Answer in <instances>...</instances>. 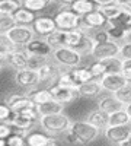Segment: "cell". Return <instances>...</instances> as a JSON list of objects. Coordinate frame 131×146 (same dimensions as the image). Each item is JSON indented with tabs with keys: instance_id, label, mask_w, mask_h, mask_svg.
Instances as JSON below:
<instances>
[{
	"instance_id": "cell-14",
	"label": "cell",
	"mask_w": 131,
	"mask_h": 146,
	"mask_svg": "<svg viewBox=\"0 0 131 146\" xmlns=\"http://www.w3.org/2000/svg\"><path fill=\"white\" fill-rule=\"evenodd\" d=\"M103 135L106 140H109L112 143L121 145L127 139L131 137V126H120V127H108L103 130Z\"/></svg>"
},
{
	"instance_id": "cell-11",
	"label": "cell",
	"mask_w": 131,
	"mask_h": 146,
	"mask_svg": "<svg viewBox=\"0 0 131 146\" xmlns=\"http://www.w3.org/2000/svg\"><path fill=\"white\" fill-rule=\"evenodd\" d=\"M99 83L103 91L115 94L120 89H122L125 85H128V82L124 79V76L121 73H117V75H105L103 78L99 79Z\"/></svg>"
},
{
	"instance_id": "cell-52",
	"label": "cell",
	"mask_w": 131,
	"mask_h": 146,
	"mask_svg": "<svg viewBox=\"0 0 131 146\" xmlns=\"http://www.w3.org/2000/svg\"><path fill=\"white\" fill-rule=\"evenodd\" d=\"M0 62H2V58H0Z\"/></svg>"
},
{
	"instance_id": "cell-44",
	"label": "cell",
	"mask_w": 131,
	"mask_h": 146,
	"mask_svg": "<svg viewBox=\"0 0 131 146\" xmlns=\"http://www.w3.org/2000/svg\"><path fill=\"white\" fill-rule=\"evenodd\" d=\"M120 58L122 60V62H125V60H131V44H128V42H124V44L121 45Z\"/></svg>"
},
{
	"instance_id": "cell-46",
	"label": "cell",
	"mask_w": 131,
	"mask_h": 146,
	"mask_svg": "<svg viewBox=\"0 0 131 146\" xmlns=\"http://www.w3.org/2000/svg\"><path fill=\"white\" fill-rule=\"evenodd\" d=\"M124 42H128V44H131V29H128V31L125 32V36H124Z\"/></svg>"
},
{
	"instance_id": "cell-27",
	"label": "cell",
	"mask_w": 131,
	"mask_h": 146,
	"mask_svg": "<svg viewBox=\"0 0 131 146\" xmlns=\"http://www.w3.org/2000/svg\"><path fill=\"white\" fill-rule=\"evenodd\" d=\"M103 89L101 86V83L96 80H92L88 83H83L82 86H79L77 92L80 96H96L98 94H101Z\"/></svg>"
},
{
	"instance_id": "cell-1",
	"label": "cell",
	"mask_w": 131,
	"mask_h": 146,
	"mask_svg": "<svg viewBox=\"0 0 131 146\" xmlns=\"http://www.w3.org/2000/svg\"><path fill=\"white\" fill-rule=\"evenodd\" d=\"M70 3L71 2H64L63 7L54 15V22H55V27H57L58 31L70 32V31H74V29L80 28L82 18L77 16L74 12L70 9Z\"/></svg>"
},
{
	"instance_id": "cell-15",
	"label": "cell",
	"mask_w": 131,
	"mask_h": 146,
	"mask_svg": "<svg viewBox=\"0 0 131 146\" xmlns=\"http://www.w3.org/2000/svg\"><path fill=\"white\" fill-rule=\"evenodd\" d=\"M61 70H63V69L58 66V64H55V63H53V62H48L45 66H42V67L38 70L41 83H48L50 86H51V85H54V83H57Z\"/></svg>"
},
{
	"instance_id": "cell-29",
	"label": "cell",
	"mask_w": 131,
	"mask_h": 146,
	"mask_svg": "<svg viewBox=\"0 0 131 146\" xmlns=\"http://www.w3.org/2000/svg\"><path fill=\"white\" fill-rule=\"evenodd\" d=\"M130 115L127 114L125 110H120L114 114L109 115V127H120V126H128L130 124Z\"/></svg>"
},
{
	"instance_id": "cell-40",
	"label": "cell",
	"mask_w": 131,
	"mask_h": 146,
	"mask_svg": "<svg viewBox=\"0 0 131 146\" xmlns=\"http://www.w3.org/2000/svg\"><path fill=\"white\" fill-rule=\"evenodd\" d=\"M13 115V111L6 102H0V123H9V120Z\"/></svg>"
},
{
	"instance_id": "cell-43",
	"label": "cell",
	"mask_w": 131,
	"mask_h": 146,
	"mask_svg": "<svg viewBox=\"0 0 131 146\" xmlns=\"http://www.w3.org/2000/svg\"><path fill=\"white\" fill-rule=\"evenodd\" d=\"M121 75L124 76V79L131 83V60H125V62H122V72Z\"/></svg>"
},
{
	"instance_id": "cell-39",
	"label": "cell",
	"mask_w": 131,
	"mask_h": 146,
	"mask_svg": "<svg viewBox=\"0 0 131 146\" xmlns=\"http://www.w3.org/2000/svg\"><path fill=\"white\" fill-rule=\"evenodd\" d=\"M105 29H106V32H108L109 38H111L112 41H115V42H118L120 40L124 41L125 31H124L122 28H118V27H114V25H111V23H108V27H106Z\"/></svg>"
},
{
	"instance_id": "cell-38",
	"label": "cell",
	"mask_w": 131,
	"mask_h": 146,
	"mask_svg": "<svg viewBox=\"0 0 131 146\" xmlns=\"http://www.w3.org/2000/svg\"><path fill=\"white\" fill-rule=\"evenodd\" d=\"M92 48H93V41L89 38L88 35H85V36H83V40L79 42V45L74 48V50H76L80 56H85V54H89V56H90Z\"/></svg>"
},
{
	"instance_id": "cell-30",
	"label": "cell",
	"mask_w": 131,
	"mask_h": 146,
	"mask_svg": "<svg viewBox=\"0 0 131 146\" xmlns=\"http://www.w3.org/2000/svg\"><path fill=\"white\" fill-rule=\"evenodd\" d=\"M20 7L22 3L16 0H0V15H13Z\"/></svg>"
},
{
	"instance_id": "cell-35",
	"label": "cell",
	"mask_w": 131,
	"mask_h": 146,
	"mask_svg": "<svg viewBox=\"0 0 131 146\" xmlns=\"http://www.w3.org/2000/svg\"><path fill=\"white\" fill-rule=\"evenodd\" d=\"M114 96H115V98L120 101L122 105H125V107L130 105V104H131V83L125 85L122 89H120L118 92H115Z\"/></svg>"
},
{
	"instance_id": "cell-36",
	"label": "cell",
	"mask_w": 131,
	"mask_h": 146,
	"mask_svg": "<svg viewBox=\"0 0 131 146\" xmlns=\"http://www.w3.org/2000/svg\"><path fill=\"white\" fill-rule=\"evenodd\" d=\"M50 62V57H41V56H29L28 58V69L38 72L42 66Z\"/></svg>"
},
{
	"instance_id": "cell-25",
	"label": "cell",
	"mask_w": 131,
	"mask_h": 146,
	"mask_svg": "<svg viewBox=\"0 0 131 146\" xmlns=\"http://www.w3.org/2000/svg\"><path fill=\"white\" fill-rule=\"evenodd\" d=\"M38 113L41 117H47V115H54V114H61L64 111V105L55 102L54 100L47 102V104H42V105H38L37 107Z\"/></svg>"
},
{
	"instance_id": "cell-17",
	"label": "cell",
	"mask_w": 131,
	"mask_h": 146,
	"mask_svg": "<svg viewBox=\"0 0 131 146\" xmlns=\"http://www.w3.org/2000/svg\"><path fill=\"white\" fill-rule=\"evenodd\" d=\"M25 51L28 53V56H41V57H50L53 56V48L47 44L45 40L42 38H35L32 40L26 47H25Z\"/></svg>"
},
{
	"instance_id": "cell-45",
	"label": "cell",
	"mask_w": 131,
	"mask_h": 146,
	"mask_svg": "<svg viewBox=\"0 0 131 146\" xmlns=\"http://www.w3.org/2000/svg\"><path fill=\"white\" fill-rule=\"evenodd\" d=\"M120 3H121V7H122L125 12L131 13V0H127V2H120Z\"/></svg>"
},
{
	"instance_id": "cell-22",
	"label": "cell",
	"mask_w": 131,
	"mask_h": 146,
	"mask_svg": "<svg viewBox=\"0 0 131 146\" xmlns=\"http://www.w3.org/2000/svg\"><path fill=\"white\" fill-rule=\"evenodd\" d=\"M7 124H10L15 130L28 133V131L34 127L35 121H34V120H29V118H26V117H23V115H20V114H15V113H13V115H12V118L9 120Z\"/></svg>"
},
{
	"instance_id": "cell-18",
	"label": "cell",
	"mask_w": 131,
	"mask_h": 146,
	"mask_svg": "<svg viewBox=\"0 0 131 146\" xmlns=\"http://www.w3.org/2000/svg\"><path fill=\"white\" fill-rule=\"evenodd\" d=\"M98 110L106 113V114H114L120 110H124V105L118 101L114 95H106V96H102V98L98 101Z\"/></svg>"
},
{
	"instance_id": "cell-47",
	"label": "cell",
	"mask_w": 131,
	"mask_h": 146,
	"mask_svg": "<svg viewBox=\"0 0 131 146\" xmlns=\"http://www.w3.org/2000/svg\"><path fill=\"white\" fill-rule=\"evenodd\" d=\"M120 146H131V137H130V139H127V140H125L124 143H121Z\"/></svg>"
},
{
	"instance_id": "cell-9",
	"label": "cell",
	"mask_w": 131,
	"mask_h": 146,
	"mask_svg": "<svg viewBox=\"0 0 131 146\" xmlns=\"http://www.w3.org/2000/svg\"><path fill=\"white\" fill-rule=\"evenodd\" d=\"M26 146H57L58 140L45 131L29 130L25 136Z\"/></svg>"
},
{
	"instance_id": "cell-51",
	"label": "cell",
	"mask_w": 131,
	"mask_h": 146,
	"mask_svg": "<svg viewBox=\"0 0 131 146\" xmlns=\"http://www.w3.org/2000/svg\"><path fill=\"white\" fill-rule=\"evenodd\" d=\"M130 27H131V21H130Z\"/></svg>"
},
{
	"instance_id": "cell-48",
	"label": "cell",
	"mask_w": 131,
	"mask_h": 146,
	"mask_svg": "<svg viewBox=\"0 0 131 146\" xmlns=\"http://www.w3.org/2000/svg\"><path fill=\"white\" fill-rule=\"evenodd\" d=\"M124 110L127 111V114H128V115H130V118H131V104H130V105H127Z\"/></svg>"
},
{
	"instance_id": "cell-53",
	"label": "cell",
	"mask_w": 131,
	"mask_h": 146,
	"mask_svg": "<svg viewBox=\"0 0 131 146\" xmlns=\"http://www.w3.org/2000/svg\"><path fill=\"white\" fill-rule=\"evenodd\" d=\"M0 143H2V140H0Z\"/></svg>"
},
{
	"instance_id": "cell-12",
	"label": "cell",
	"mask_w": 131,
	"mask_h": 146,
	"mask_svg": "<svg viewBox=\"0 0 131 146\" xmlns=\"http://www.w3.org/2000/svg\"><path fill=\"white\" fill-rule=\"evenodd\" d=\"M32 31L35 32V35H41V36H48L53 32L57 31L54 18L51 16H39L35 19V22L31 25Z\"/></svg>"
},
{
	"instance_id": "cell-6",
	"label": "cell",
	"mask_w": 131,
	"mask_h": 146,
	"mask_svg": "<svg viewBox=\"0 0 131 146\" xmlns=\"http://www.w3.org/2000/svg\"><path fill=\"white\" fill-rule=\"evenodd\" d=\"M120 53H121V45L111 40V41H106V42H102V44H93L90 56L96 60V62H101V60L120 57Z\"/></svg>"
},
{
	"instance_id": "cell-21",
	"label": "cell",
	"mask_w": 131,
	"mask_h": 146,
	"mask_svg": "<svg viewBox=\"0 0 131 146\" xmlns=\"http://www.w3.org/2000/svg\"><path fill=\"white\" fill-rule=\"evenodd\" d=\"M88 123L92 124L93 127H96L98 130H105L109 127V114H106L101 110H95L92 111L88 117Z\"/></svg>"
},
{
	"instance_id": "cell-19",
	"label": "cell",
	"mask_w": 131,
	"mask_h": 146,
	"mask_svg": "<svg viewBox=\"0 0 131 146\" xmlns=\"http://www.w3.org/2000/svg\"><path fill=\"white\" fill-rule=\"evenodd\" d=\"M28 98L35 104V105H42V104H47V102H50L53 101V96H51V92L48 88H32L28 91L26 94Z\"/></svg>"
},
{
	"instance_id": "cell-34",
	"label": "cell",
	"mask_w": 131,
	"mask_h": 146,
	"mask_svg": "<svg viewBox=\"0 0 131 146\" xmlns=\"http://www.w3.org/2000/svg\"><path fill=\"white\" fill-rule=\"evenodd\" d=\"M16 27L13 15H0V34L6 35L12 28Z\"/></svg>"
},
{
	"instance_id": "cell-50",
	"label": "cell",
	"mask_w": 131,
	"mask_h": 146,
	"mask_svg": "<svg viewBox=\"0 0 131 146\" xmlns=\"http://www.w3.org/2000/svg\"><path fill=\"white\" fill-rule=\"evenodd\" d=\"M0 146H6V145H5V142H2V143H0Z\"/></svg>"
},
{
	"instance_id": "cell-33",
	"label": "cell",
	"mask_w": 131,
	"mask_h": 146,
	"mask_svg": "<svg viewBox=\"0 0 131 146\" xmlns=\"http://www.w3.org/2000/svg\"><path fill=\"white\" fill-rule=\"evenodd\" d=\"M50 5L48 0H25V2H22V7H25L31 12H41L44 10L47 6Z\"/></svg>"
},
{
	"instance_id": "cell-37",
	"label": "cell",
	"mask_w": 131,
	"mask_h": 146,
	"mask_svg": "<svg viewBox=\"0 0 131 146\" xmlns=\"http://www.w3.org/2000/svg\"><path fill=\"white\" fill-rule=\"evenodd\" d=\"M13 50H16V47L7 40L6 35L0 34V58H2V62L5 60V57H6L7 54L12 53Z\"/></svg>"
},
{
	"instance_id": "cell-8",
	"label": "cell",
	"mask_w": 131,
	"mask_h": 146,
	"mask_svg": "<svg viewBox=\"0 0 131 146\" xmlns=\"http://www.w3.org/2000/svg\"><path fill=\"white\" fill-rule=\"evenodd\" d=\"M50 92H51V96L53 100L61 105H66V104H70L73 102L74 100L79 98V92L77 89H70V88H66V86H61L58 83H54L51 86H48Z\"/></svg>"
},
{
	"instance_id": "cell-3",
	"label": "cell",
	"mask_w": 131,
	"mask_h": 146,
	"mask_svg": "<svg viewBox=\"0 0 131 146\" xmlns=\"http://www.w3.org/2000/svg\"><path fill=\"white\" fill-rule=\"evenodd\" d=\"M70 131L73 133L79 145H88L96 140V137L99 136V130L89 124L88 121H73L70 126Z\"/></svg>"
},
{
	"instance_id": "cell-5",
	"label": "cell",
	"mask_w": 131,
	"mask_h": 146,
	"mask_svg": "<svg viewBox=\"0 0 131 146\" xmlns=\"http://www.w3.org/2000/svg\"><path fill=\"white\" fill-rule=\"evenodd\" d=\"M7 40L13 44L16 48L23 47L25 48L32 40H35V32L32 31L31 27H23V25H16L15 28H12L7 34Z\"/></svg>"
},
{
	"instance_id": "cell-31",
	"label": "cell",
	"mask_w": 131,
	"mask_h": 146,
	"mask_svg": "<svg viewBox=\"0 0 131 146\" xmlns=\"http://www.w3.org/2000/svg\"><path fill=\"white\" fill-rule=\"evenodd\" d=\"M86 34L80 31V29H74V31H70V32H66V47L68 48H74L79 45V42L83 40V36Z\"/></svg>"
},
{
	"instance_id": "cell-16",
	"label": "cell",
	"mask_w": 131,
	"mask_h": 146,
	"mask_svg": "<svg viewBox=\"0 0 131 146\" xmlns=\"http://www.w3.org/2000/svg\"><path fill=\"white\" fill-rule=\"evenodd\" d=\"M28 53L25 51V48L23 50H20V48H16V50H13L12 53H9L5 60L7 62V64L10 67H13L15 70H23V69H28Z\"/></svg>"
},
{
	"instance_id": "cell-13",
	"label": "cell",
	"mask_w": 131,
	"mask_h": 146,
	"mask_svg": "<svg viewBox=\"0 0 131 146\" xmlns=\"http://www.w3.org/2000/svg\"><path fill=\"white\" fill-rule=\"evenodd\" d=\"M15 82L19 85V86H22V88H29V89L35 88L37 85L41 83L38 72L31 70V69H23V70L16 72Z\"/></svg>"
},
{
	"instance_id": "cell-2",
	"label": "cell",
	"mask_w": 131,
	"mask_h": 146,
	"mask_svg": "<svg viewBox=\"0 0 131 146\" xmlns=\"http://www.w3.org/2000/svg\"><path fill=\"white\" fill-rule=\"evenodd\" d=\"M73 121L70 120L68 115L64 113L61 114H54V115H47L39 118V126L45 133H48L51 136H60L64 131L70 130V126Z\"/></svg>"
},
{
	"instance_id": "cell-49",
	"label": "cell",
	"mask_w": 131,
	"mask_h": 146,
	"mask_svg": "<svg viewBox=\"0 0 131 146\" xmlns=\"http://www.w3.org/2000/svg\"><path fill=\"white\" fill-rule=\"evenodd\" d=\"M2 67H3V63H2V62H0V70H2Z\"/></svg>"
},
{
	"instance_id": "cell-26",
	"label": "cell",
	"mask_w": 131,
	"mask_h": 146,
	"mask_svg": "<svg viewBox=\"0 0 131 146\" xmlns=\"http://www.w3.org/2000/svg\"><path fill=\"white\" fill-rule=\"evenodd\" d=\"M101 63L105 69V75H117L122 72V60L120 57H114L108 60H101Z\"/></svg>"
},
{
	"instance_id": "cell-24",
	"label": "cell",
	"mask_w": 131,
	"mask_h": 146,
	"mask_svg": "<svg viewBox=\"0 0 131 146\" xmlns=\"http://www.w3.org/2000/svg\"><path fill=\"white\" fill-rule=\"evenodd\" d=\"M13 19L16 22V25L29 27V25H32V23L35 22L37 16H35L34 12H31V10H28L25 7H20L18 12H15V13H13Z\"/></svg>"
},
{
	"instance_id": "cell-20",
	"label": "cell",
	"mask_w": 131,
	"mask_h": 146,
	"mask_svg": "<svg viewBox=\"0 0 131 146\" xmlns=\"http://www.w3.org/2000/svg\"><path fill=\"white\" fill-rule=\"evenodd\" d=\"M70 9L80 18H85L86 15H89L90 12L96 10V3L90 2V0H74L70 3Z\"/></svg>"
},
{
	"instance_id": "cell-28",
	"label": "cell",
	"mask_w": 131,
	"mask_h": 146,
	"mask_svg": "<svg viewBox=\"0 0 131 146\" xmlns=\"http://www.w3.org/2000/svg\"><path fill=\"white\" fill-rule=\"evenodd\" d=\"M45 41H47V44L53 48V50L63 48V47H66V32L57 29V31L53 32L51 35L45 36Z\"/></svg>"
},
{
	"instance_id": "cell-10",
	"label": "cell",
	"mask_w": 131,
	"mask_h": 146,
	"mask_svg": "<svg viewBox=\"0 0 131 146\" xmlns=\"http://www.w3.org/2000/svg\"><path fill=\"white\" fill-rule=\"evenodd\" d=\"M6 104L10 107V110L15 114H20L23 111H26V110H31V108L37 107L26 95H20V94H13V95L7 96Z\"/></svg>"
},
{
	"instance_id": "cell-23",
	"label": "cell",
	"mask_w": 131,
	"mask_h": 146,
	"mask_svg": "<svg viewBox=\"0 0 131 146\" xmlns=\"http://www.w3.org/2000/svg\"><path fill=\"white\" fill-rule=\"evenodd\" d=\"M70 73H71L73 80L77 85V89H79V86H82L83 83H88V82L95 80L93 76H92V73H90V70H89V67H76V69H71Z\"/></svg>"
},
{
	"instance_id": "cell-41",
	"label": "cell",
	"mask_w": 131,
	"mask_h": 146,
	"mask_svg": "<svg viewBox=\"0 0 131 146\" xmlns=\"http://www.w3.org/2000/svg\"><path fill=\"white\" fill-rule=\"evenodd\" d=\"M89 70H90V73H92V76H93V79H96V78H103L105 76V69H103V66H102V63L101 62H95L89 66Z\"/></svg>"
},
{
	"instance_id": "cell-42",
	"label": "cell",
	"mask_w": 131,
	"mask_h": 146,
	"mask_svg": "<svg viewBox=\"0 0 131 146\" xmlns=\"http://www.w3.org/2000/svg\"><path fill=\"white\" fill-rule=\"evenodd\" d=\"M12 133H13V127L7 123H0V140L5 142Z\"/></svg>"
},
{
	"instance_id": "cell-32",
	"label": "cell",
	"mask_w": 131,
	"mask_h": 146,
	"mask_svg": "<svg viewBox=\"0 0 131 146\" xmlns=\"http://www.w3.org/2000/svg\"><path fill=\"white\" fill-rule=\"evenodd\" d=\"M25 136H26L25 131H19L13 129V133L5 140V145L6 146H26Z\"/></svg>"
},
{
	"instance_id": "cell-4",
	"label": "cell",
	"mask_w": 131,
	"mask_h": 146,
	"mask_svg": "<svg viewBox=\"0 0 131 146\" xmlns=\"http://www.w3.org/2000/svg\"><path fill=\"white\" fill-rule=\"evenodd\" d=\"M53 58L55 64H58L61 69H76L82 63V56L68 47L57 48L53 51Z\"/></svg>"
},
{
	"instance_id": "cell-7",
	"label": "cell",
	"mask_w": 131,
	"mask_h": 146,
	"mask_svg": "<svg viewBox=\"0 0 131 146\" xmlns=\"http://www.w3.org/2000/svg\"><path fill=\"white\" fill-rule=\"evenodd\" d=\"M109 21L105 18V15L99 9L90 12L89 15H86L85 18H82V23H80V31L86 32V31H96V29H103L108 27Z\"/></svg>"
}]
</instances>
